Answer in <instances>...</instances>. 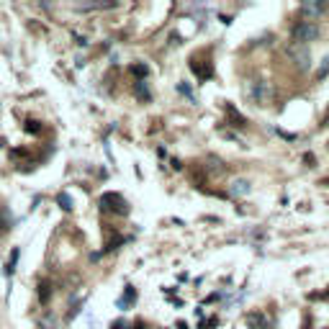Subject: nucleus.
I'll use <instances>...</instances> for the list:
<instances>
[{"mask_svg": "<svg viewBox=\"0 0 329 329\" xmlns=\"http://www.w3.org/2000/svg\"><path fill=\"white\" fill-rule=\"evenodd\" d=\"M250 190H252L250 180H234V183H232V188H229V193H232V195H247Z\"/></svg>", "mask_w": 329, "mask_h": 329, "instance_id": "9", "label": "nucleus"}, {"mask_svg": "<svg viewBox=\"0 0 329 329\" xmlns=\"http://www.w3.org/2000/svg\"><path fill=\"white\" fill-rule=\"evenodd\" d=\"M18 255H21V250L16 247V250L11 252V260H8V268H6V273H8V275H13V270H16V260H18Z\"/></svg>", "mask_w": 329, "mask_h": 329, "instance_id": "17", "label": "nucleus"}, {"mask_svg": "<svg viewBox=\"0 0 329 329\" xmlns=\"http://www.w3.org/2000/svg\"><path fill=\"white\" fill-rule=\"evenodd\" d=\"M326 75H329V57H324V59H321L319 70H316V80H324Z\"/></svg>", "mask_w": 329, "mask_h": 329, "instance_id": "15", "label": "nucleus"}, {"mask_svg": "<svg viewBox=\"0 0 329 329\" xmlns=\"http://www.w3.org/2000/svg\"><path fill=\"white\" fill-rule=\"evenodd\" d=\"M134 90H137V98H139V100H149V98H152V93H149V87H147V82H144V80H139V82H137Z\"/></svg>", "mask_w": 329, "mask_h": 329, "instance_id": "13", "label": "nucleus"}, {"mask_svg": "<svg viewBox=\"0 0 329 329\" xmlns=\"http://www.w3.org/2000/svg\"><path fill=\"white\" fill-rule=\"evenodd\" d=\"M314 39H319V26L316 24H311V21H301V24L293 26V44L306 47V44H311Z\"/></svg>", "mask_w": 329, "mask_h": 329, "instance_id": "2", "label": "nucleus"}, {"mask_svg": "<svg viewBox=\"0 0 329 329\" xmlns=\"http://www.w3.org/2000/svg\"><path fill=\"white\" fill-rule=\"evenodd\" d=\"M134 303H137V288H134V286H126V288H124V296L119 298V306L126 311V309H131Z\"/></svg>", "mask_w": 329, "mask_h": 329, "instance_id": "6", "label": "nucleus"}, {"mask_svg": "<svg viewBox=\"0 0 329 329\" xmlns=\"http://www.w3.org/2000/svg\"><path fill=\"white\" fill-rule=\"evenodd\" d=\"M324 8H326L324 3H303L298 11H301V16H309V18H314V16H319Z\"/></svg>", "mask_w": 329, "mask_h": 329, "instance_id": "8", "label": "nucleus"}, {"mask_svg": "<svg viewBox=\"0 0 329 329\" xmlns=\"http://www.w3.org/2000/svg\"><path fill=\"white\" fill-rule=\"evenodd\" d=\"M39 298H41V303H47L52 298V283L49 280H41L39 283Z\"/></svg>", "mask_w": 329, "mask_h": 329, "instance_id": "10", "label": "nucleus"}, {"mask_svg": "<svg viewBox=\"0 0 329 329\" xmlns=\"http://www.w3.org/2000/svg\"><path fill=\"white\" fill-rule=\"evenodd\" d=\"M129 72L134 75V77H137V82H139V80H144V77L149 75V67H147V64H131Z\"/></svg>", "mask_w": 329, "mask_h": 329, "instance_id": "11", "label": "nucleus"}, {"mask_svg": "<svg viewBox=\"0 0 329 329\" xmlns=\"http://www.w3.org/2000/svg\"><path fill=\"white\" fill-rule=\"evenodd\" d=\"M227 116H229V124H232V126H237V129H245V126H247V119H245L242 114H239L232 103H227Z\"/></svg>", "mask_w": 329, "mask_h": 329, "instance_id": "7", "label": "nucleus"}, {"mask_svg": "<svg viewBox=\"0 0 329 329\" xmlns=\"http://www.w3.org/2000/svg\"><path fill=\"white\" fill-rule=\"evenodd\" d=\"M291 59L296 62V67L298 70H309V49H306V47H301V44H293V47H291Z\"/></svg>", "mask_w": 329, "mask_h": 329, "instance_id": "4", "label": "nucleus"}, {"mask_svg": "<svg viewBox=\"0 0 329 329\" xmlns=\"http://www.w3.org/2000/svg\"><path fill=\"white\" fill-rule=\"evenodd\" d=\"M24 129L29 131V134H41V124H39V121H34V119H29V121L24 124Z\"/></svg>", "mask_w": 329, "mask_h": 329, "instance_id": "16", "label": "nucleus"}, {"mask_svg": "<svg viewBox=\"0 0 329 329\" xmlns=\"http://www.w3.org/2000/svg\"><path fill=\"white\" fill-rule=\"evenodd\" d=\"M100 211L103 213H116V216H126L129 213V203L121 193H114V190H108L100 195Z\"/></svg>", "mask_w": 329, "mask_h": 329, "instance_id": "1", "label": "nucleus"}, {"mask_svg": "<svg viewBox=\"0 0 329 329\" xmlns=\"http://www.w3.org/2000/svg\"><path fill=\"white\" fill-rule=\"evenodd\" d=\"M321 126H329V108H326V114H324V119H321Z\"/></svg>", "mask_w": 329, "mask_h": 329, "instance_id": "18", "label": "nucleus"}, {"mask_svg": "<svg viewBox=\"0 0 329 329\" xmlns=\"http://www.w3.org/2000/svg\"><path fill=\"white\" fill-rule=\"evenodd\" d=\"M247 95H250L255 103H265V82H262V80L250 82V85H247Z\"/></svg>", "mask_w": 329, "mask_h": 329, "instance_id": "5", "label": "nucleus"}, {"mask_svg": "<svg viewBox=\"0 0 329 329\" xmlns=\"http://www.w3.org/2000/svg\"><path fill=\"white\" fill-rule=\"evenodd\" d=\"M247 324H250L252 329H265V326H268V321H265V316H262V314H250V316H247Z\"/></svg>", "mask_w": 329, "mask_h": 329, "instance_id": "12", "label": "nucleus"}, {"mask_svg": "<svg viewBox=\"0 0 329 329\" xmlns=\"http://www.w3.org/2000/svg\"><path fill=\"white\" fill-rule=\"evenodd\" d=\"M57 203L62 211H72V198H70V193H59L57 195Z\"/></svg>", "mask_w": 329, "mask_h": 329, "instance_id": "14", "label": "nucleus"}, {"mask_svg": "<svg viewBox=\"0 0 329 329\" xmlns=\"http://www.w3.org/2000/svg\"><path fill=\"white\" fill-rule=\"evenodd\" d=\"M190 70H193V75L198 77L201 82H206V80L213 77V64H211V59H208V57L201 59V54H193V57H190Z\"/></svg>", "mask_w": 329, "mask_h": 329, "instance_id": "3", "label": "nucleus"}]
</instances>
